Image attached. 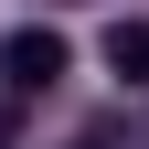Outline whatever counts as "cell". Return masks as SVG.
<instances>
[{
	"instance_id": "cell-1",
	"label": "cell",
	"mask_w": 149,
	"mask_h": 149,
	"mask_svg": "<svg viewBox=\"0 0 149 149\" xmlns=\"http://www.w3.org/2000/svg\"><path fill=\"white\" fill-rule=\"evenodd\" d=\"M64 64H74V53H64V32H53V22H22L11 43H0V85H11V96H53Z\"/></svg>"
},
{
	"instance_id": "cell-2",
	"label": "cell",
	"mask_w": 149,
	"mask_h": 149,
	"mask_svg": "<svg viewBox=\"0 0 149 149\" xmlns=\"http://www.w3.org/2000/svg\"><path fill=\"white\" fill-rule=\"evenodd\" d=\"M107 74H117V85H149V22H117L107 32Z\"/></svg>"
},
{
	"instance_id": "cell-3",
	"label": "cell",
	"mask_w": 149,
	"mask_h": 149,
	"mask_svg": "<svg viewBox=\"0 0 149 149\" xmlns=\"http://www.w3.org/2000/svg\"><path fill=\"white\" fill-rule=\"evenodd\" d=\"M0 149H11V96H0Z\"/></svg>"
},
{
	"instance_id": "cell-4",
	"label": "cell",
	"mask_w": 149,
	"mask_h": 149,
	"mask_svg": "<svg viewBox=\"0 0 149 149\" xmlns=\"http://www.w3.org/2000/svg\"><path fill=\"white\" fill-rule=\"evenodd\" d=\"M53 11H74V0H53Z\"/></svg>"
}]
</instances>
